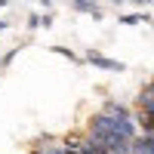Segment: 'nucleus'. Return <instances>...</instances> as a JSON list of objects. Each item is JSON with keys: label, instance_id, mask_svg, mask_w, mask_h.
<instances>
[{"label": "nucleus", "instance_id": "obj_1", "mask_svg": "<svg viewBox=\"0 0 154 154\" xmlns=\"http://www.w3.org/2000/svg\"><path fill=\"white\" fill-rule=\"evenodd\" d=\"M136 105H139V111H142V114H148V117H154V80L142 86V93H139Z\"/></svg>", "mask_w": 154, "mask_h": 154}, {"label": "nucleus", "instance_id": "obj_4", "mask_svg": "<svg viewBox=\"0 0 154 154\" xmlns=\"http://www.w3.org/2000/svg\"><path fill=\"white\" fill-rule=\"evenodd\" d=\"M74 6L80 9V12H96V6L89 3V0H74Z\"/></svg>", "mask_w": 154, "mask_h": 154}, {"label": "nucleus", "instance_id": "obj_2", "mask_svg": "<svg viewBox=\"0 0 154 154\" xmlns=\"http://www.w3.org/2000/svg\"><path fill=\"white\" fill-rule=\"evenodd\" d=\"M86 59L93 62L96 68H105V71H123L120 62H114V59H105V56H99V53H86Z\"/></svg>", "mask_w": 154, "mask_h": 154}, {"label": "nucleus", "instance_id": "obj_5", "mask_svg": "<svg viewBox=\"0 0 154 154\" xmlns=\"http://www.w3.org/2000/svg\"><path fill=\"white\" fill-rule=\"evenodd\" d=\"M133 154H151V151H148V145L142 142V136L136 139V145H133Z\"/></svg>", "mask_w": 154, "mask_h": 154}, {"label": "nucleus", "instance_id": "obj_6", "mask_svg": "<svg viewBox=\"0 0 154 154\" xmlns=\"http://www.w3.org/2000/svg\"><path fill=\"white\" fill-rule=\"evenodd\" d=\"M120 22H123V25H139V22H145V19H142V16H123Z\"/></svg>", "mask_w": 154, "mask_h": 154}, {"label": "nucleus", "instance_id": "obj_3", "mask_svg": "<svg viewBox=\"0 0 154 154\" xmlns=\"http://www.w3.org/2000/svg\"><path fill=\"white\" fill-rule=\"evenodd\" d=\"M37 154H74V151L65 148V145H40V148H37Z\"/></svg>", "mask_w": 154, "mask_h": 154}]
</instances>
